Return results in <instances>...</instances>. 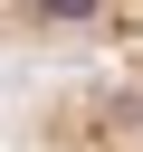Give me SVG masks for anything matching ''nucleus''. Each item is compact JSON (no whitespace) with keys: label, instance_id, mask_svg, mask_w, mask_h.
<instances>
[{"label":"nucleus","instance_id":"nucleus-1","mask_svg":"<svg viewBox=\"0 0 143 152\" xmlns=\"http://www.w3.org/2000/svg\"><path fill=\"white\" fill-rule=\"evenodd\" d=\"M143 48V0H0V57L124 66Z\"/></svg>","mask_w":143,"mask_h":152}]
</instances>
